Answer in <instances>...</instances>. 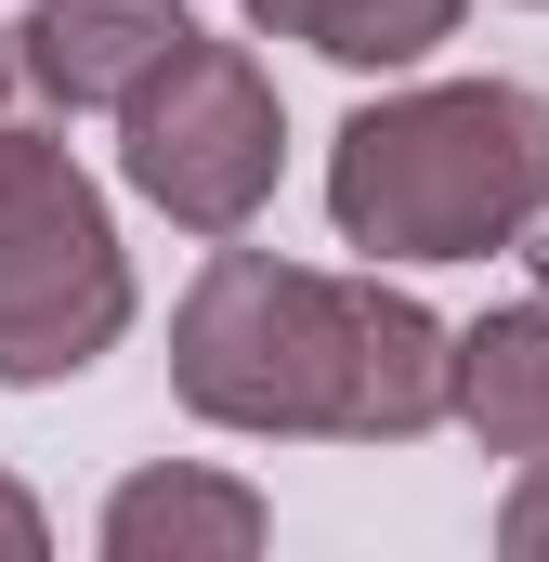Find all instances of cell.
Here are the masks:
<instances>
[{
    "mask_svg": "<svg viewBox=\"0 0 549 562\" xmlns=\"http://www.w3.org/2000/svg\"><path fill=\"white\" fill-rule=\"evenodd\" d=\"M274 510L223 471H132L105 497V562H249Z\"/></svg>",
    "mask_w": 549,
    "mask_h": 562,
    "instance_id": "obj_6",
    "label": "cell"
},
{
    "mask_svg": "<svg viewBox=\"0 0 549 562\" xmlns=\"http://www.w3.org/2000/svg\"><path fill=\"white\" fill-rule=\"evenodd\" d=\"M40 550H53V524H40V497L0 471V562H40Z\"/></svg>",
    "mask_w": 549,
    "mask_h": 562,
    "instance_id": "obj_10",
    "label": "cell"
},
{
    "mask_svg": "<svg viewBox=\"0 0 549 562\" xmlns=\"http://www.w3.org/2000/svg\"><path fill=\"white\" fill-rule=\"evenodd\" d=\"M458 431L484 458H549V288L458 327Z\"/></svg>",
    "mask_w": 549,
    "mask_h": 562,
    "instance_id": "obj_7",
    "label": "cell"
},
{
    "mask_svg": "<svg viewBox=\"0 0 549 562\" xmlns=\"http://www.w3.org/2000/svg\"><path fill=\"white\" fill-rule=\"evenodd\" d=\"M497 550L549 562V458H524V484H511V510H497Z\"/></svg>",
    "mask_w": 549,
    "mask_h": 562,
    "instance_id": "obj_9",
    "label": "cell"
},
{
    "mask_svg": "<svg viewBox=\"0 0 549 562\" xmlns=\"http://www.w3.org/2000/svg\"><path fill=\"white\" fill-rule=\"evenodd\" d=\"M471 0H249V26L314 40L327 66H418L432 40H458Z\"/></svg>",
    "mask_w": 549,
    "mask_h": 562,
    "instance_id": "obj_8",
    "label": "cell"
},
{
    "mask_svg": "<svg viewBox=\"0 0 549 562\" xmlns=\"http://www.w3.org/2000/svg\"><path fill=\"white\" fill-rule=\"evenodd\" d=\"M183 40H197L183 0H26V26H13L26 92L66 105V119H79V105H132Z\"/></svg>",
    "mask_w": 549,
    "mask_h": 562,
    "instance_id": "obj_5",
    "label": "cell"
},
{
    "mask_svg": "<svg viewBox=\"0 0 549 562\" xmlns=\"http://www.w3.org/2000/svg\"><path fill=\"white\" fill-rule=\"evenodd\" d=\"M274 157H288V119H274V79L236 40H183L132 105H119L132 196H157L197 236H249V210L274 196Z\"/></svg>",
    "mask_w": 549,
    "mask_h": 562,
    "instance_id": "obj_4",
    "label": "cell"
},
{
    "mask_svg": "<svg viewBox=\"0 0 549 562\" xmlns=\"http://www.w3.org/2000/svg\"><path fill=\"white\" fill-rule=\"evenodd\" d=\"M132 327V262L105 223V183L53 144L26 53L0 40V380H79L105 340Z\"/></svg>",
    "mask_w": 549,
    "mask_h": 562,
    "instance_id": "obj_3",
    "label": "cell"
},
{
    "mask_svg": "<svg viewBox=\"0 0 549 562\" xmlns=\"http://www.w3.org/2000/svg\"><path fill=\"white\" fill-rule=\"evenodd\" d=\"M537 210H549V105L524 79H445V92H393V105L340 119V157H327L340 249L484 262V249L537 236Z\"/></svg>",
    "mask_w": 549,
    "mask_h": 562,
    "instance_id": "obj_2",
    "label": "cell"
},
{
    "mask_svg": "<svg viewBox=\"0 0 549 562\" xmlns=\"http://www.w3.org/2000/svg\"><path fill=\"white\" fill-rule=\"evenodd\" d=\"M170 393L210 431H340L406 445L458 419V327H432L380 276H314L274 249H210V276L170 314Z\"/></svg>",
    "mask_w": 549,
    "mask_h": 562,
    "instance_id": "obj_1",
    "label": "cell"
}]
</instances>
